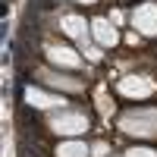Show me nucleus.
<instances>
[{"instance_id": "nucleus-1", "label": "nucleus", "mask_w": 157, "mask_h": 157, "mask_svg": "<svg viewBox=\"0 0 157 157\" xmlns=\"http://www.w3.org/2000/svg\"><path fill=\"white\" fill-rule=\"evenodd\" d=\"M120 129L138 138H154L157 135V110H132L120 120Z\"/></svg>"}, {"instance_id": "nucleus-2", "label": "nucleus", "mask_w": 157, "mask_h": 157, "mask_svg": "<svg viewBox=\"0 0 157 157\" xmlns=\"http://www.w3.org/2000/svg\"><path fill=\"white\" fill-rule=\"evenodd\" d=\"M50 129H54L57 135H82L88 129V116L78 113V110H66L60 107V113H50Z\"/></svg>"}, {"instance_id": "nucleus-3", "label": "nucleus", "mask_w": 157, "mask_h": 157, "mask_svg": "<svg viewBox=\"0 0 157 157\" xmlns=\"http://www.w3.org/2000/svg\"><path fill=\"white\" fill-rule=\"evenodd\" d=\"M132 25H135L141 35H148V38L157 35V3H154V0L138 3V6L132 10Z\"/></svg>"}, {"instance_id": "nucleus-4", "label": "nucleus", "mask_w": 157, "mask_h": 157, "mask_svg": "<svg viewBox=\"0 0 157 157\" xmlns=\"http://www.w3.org/2000/svg\"><path fill=\"white\" fill-rule=\"evenodd\" d=\"M154 82L151 78H145V75H129V78H120V91L126 98H135V101H141V98H151L154 94Z\"/></svg>"}, {"instance_id": "nucleus-5", "label": "nucleus", "mask_w": 157, "mask_h": 157, "mask_svg": "<svg viewBox=\"0 0 157 157\" xmlns=\"http://www.w3.org/2000/svg\"><path fill=\"white\" fill-rule=\"evenodd\" d=\"M91 38L98 41V47H116L120 44V32L113 29L110 19H101V16L91 22Z\"/></svg>"}, {"instance_id": "nucleus-6", "label": "nucleus", "mask_w": 157, "mask_h": 157, "mask_svg": "<svg viewBox=\"0 0 157 157\" xmlns=\"http://www.w3.org/2000/svg\"><path fill=\"white\" fill-rule=\"evenodd\" d=\"M47 60L54 66H60V69H78L82 66V57L72 47H47Z\"/></svg>"}, {"instance_id": "nucleus-7", "label": "nucleus", "mask_w": 157, "mask_h": 157, "mask_svg": "<svg viewBox=\"0 0 157 157\" xmlns=\"http://www.w3.org/2000/svg\"><path fill=\"white\" fill-rule=\"evenodd\" d=\"M25 101L32 104V107H41V110H54V107H63V94H50L44 88H29L25 91Z\"/></svg>"}, {"instance_id": "nucleus-8", "label": "nucleus", "mask_w": 157, "mask_h": 157, "mask_svg": "<svg viewBox=\"0 0 157 157\" xmlns=\"http://www.w3.org/2000/svg\"><path fill=\"white\" fill-rule=\"evenodd\" d=\"M60 32L82 41L85 35H91V25L85 22V16H75V13H69V16H63V19H60Z\"/></svg>"}, {"instance_id": "nucleus-9", "label": "nucleus", "mask_w": 157, "mask_h": 157, "mask_svg": "<svg viewBox=\"0 0 157 157\" xmlns=\"http://www.w3.org/2000/svg\"><path fill=\"white\" fill-rule=\"evenodd\" d=\"M38 75H41L44 82L50 85V88H60V91H78V88H82V85L75 82V78H66V75H60V72H50V69H41Z\"/></svg>"}, {"instance_id": "nucleus-10", "label": "nucleus", "mask_w": 157, "mask_h": 157, "mask_svg": "<svg viewBox=\"0 0 157 157\" xmlns=\"http://www.w3.org/2000/svg\"><path fill=\"white\" fill-rule=\"evenodd\" d=\"M57 157H91V148L78 138H69V141H60L57 145Z\"/></svg>"}, {"instance_id": "nucleus-11", "label": "nucleus", "mask_w": 157, "mask_h": 157, "mask_svg": "<svg viewBox=\"0 0 157 157\" xmlns=\"http://www.w3.org/2000/svg\"><path fill=\"white\" fill-rule=\"evenodd\" d=\"M126 157H157V151L154 148H129Z\"/></svg>"}, {"instance_id": "nucleus-12", "label": "nucleus", "mask_w": 157, "mask_h": 157, "mask_svg": "<svg viewBox=\"0 0 157 157\" xmlns=\"http://www.w3.org/2000/svg\"><path fill=\"white\" fill-rule=\"evenodd\" d=\"M82 50H85V57H88V60H101V47L85 44V38H82Z\"/></svg>"}, {"instance_id": "nucleus-13", "label": "nucleus", "mask_w": 157, "mask_h": 157, "mask_svg": "<svg viewBox=\"0 0 157 157\" xmlns=\"http://www.w3.org/2000/svg\"><path fill=\"white\" fill-rule=\"evenodd\" d=\"M91 154H94V157H104V154H107V145H104V141H98V145H91Z\"/></svg>"}, {"instance_id": "nucleus-14", "label": "nucleus", "mask_w": 157, "mask_h": 157, "mask_svg": "<svg viewBox=\"0 0 157 157\" xmlns=\"http://www.w3.org/2000/svg\"><path fill=\"white\" fill-rule=\"evenodd\" d=\"M110 22H113V25H123V22H126V13H120V10L110 13Z\"/></svg>"}, {"instance_id": "nucleus-15", "label": "nucleus", "mask_w": 157, "mask_h": 157, "mask_svg": "<svg viewBox=\"0 0 157 157\" xmlns=\"http://www.w3.org/2000/svg\"><path fill=\"white\" fill-rule=\"evenodd\" d=\"M78 3H98V0H78Z\"/></svg>"}]
</instances>
